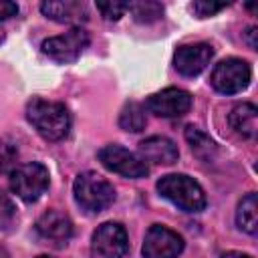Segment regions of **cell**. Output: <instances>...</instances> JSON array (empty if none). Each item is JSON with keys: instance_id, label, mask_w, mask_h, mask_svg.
<instances>
[{"instance_id": "cell-1", "label": "cell", "mask_w": 258, "mask_h": 258, "mask_svg": "<svg viewBox=\"0 0 258 258\" xmlns=\"http://www.w3.org/2000/svg\"><path fill=\"white\" fill-rule=\"evenodd\" d=\"M26 119L46 141H60L71 129V115L62 103L32 99L26 105Z\"/></svg>"}, {"instance_id": "cell-2", "label": "cell", "mask_w": 258, "mask_h": 258, "mask_svg": "<svg viewBox=\"0 0 258 258\" xmlns=\"http://www.w3.org/2000/svg\"><path fill=\"white\" fill-rule=\"evenodd\" d=\"M157 191L183 212H202L206 208V194L202 185L185 173H167L159 177Z\"/></svg>"}, {"instance_id": "cell-3", "label": "cell", "mask_w": 258, "mask_h": 258, "mask_svg": "<svg viewBox=\"0 0 258 258\" xmlns=\"http://www.w3.org/2000/svg\"><path fill=\"white\" fill-rule=\"evenodd\" d=\"M75 202L89 214H99L115 200V187L97 171H83L73 183Z\"/></svg>"}, {"instance_id": "cell-4", "label": "cell", "mask_w": 258, "mask_h": 258, "mask_svg": "<svg viewBox=\"0 0 258 258\" xmlns=\"http://www.w3.org/2000/svg\"><path fill=\"white\" fill-rule=\"evenodd\" d=\"M48 169L38 161H28L10 171V189L24 202H36L48 189Z\"/></svg>"}, {"instance_id": "cell-5", "label": "cell", "mask_w": 258, "mask_h": 258, "mask_svg": "<svg viewBox=\"0 0 258 258\" xmlns=\"http://www.w3.org/2000/svg\"><path fill=\"white\" fill-rule=\"evenodd\" d=\"M89 32L81 26L77 28H71L62 34H56V36H50L42 42V52L52 58L54 62H60V64H69V62H75L83 50L89 46Z\"/></svg>"}, {"instance_id": "cell-6", "label": "cell", "mask_w": 258, "mask_h": 258, "mask_svg": "<svg viewBox=\"0 0 258 258\" xmlns=\"http://www.w3.org/2000/svg\"><path fill=\"white\" fill-rule=\"evenodd\" d=\"M250 79H252L250 64L246 60L234 58V56L220 60L210 75L212 87L222 95H236V93L244 91L250 85Z\"/></svg>"}, {"instance_id": "cell-7", "label": "cell", "mask_w": 258, "mask_h": 258, "mask_svg": "<svg viewBox=\"0 0 258 258\" xmlns=\"http://www.w3.org/2000/svg\"><path fill=\"white\" fill-rule=\"evenodd\" d=\"M97 157L103 163V167H107L109 171L119 173L123 177H129V179H139L149 173L147 163L139 155H135L133 151H129L121 145H115V143L101 147Z\"/></svg>"}, {"instance_id": "cell-8", "label": "cell", "mask_w": 258, "mask_h": 258, "mask_svg": "<svg viewBox=\"0 0 258 258\" xmlns=\"http://www.w3.org/2000/svg\"><path fill=\"white\" fill-rule=\"evenodd\" d=\"M129 248L127 232L117 222L101 224L91 238V258H121Z\"/></svg>"}, {"instance_id": "cell-9", "label": "cell", "mask_w": 258, "mask_h": 258, "mask_svg": "<svg viewBox=\"0 0 258 258\" xmlns=\"http://www.w3.org/2000/svg\"><path fill=\"white\" fill-rule=\"evenodd\" d=\"M183 252V238L167 226L153 224L141 246L143 258H177Z\"/></svg>"}, {"instance_id": "cell-10", "label": "cell", "mask_w": 258, "mask_h": 258, "mask_svg": "<svg viewBox=\"0 0 258 258\" xmlns=\"http://www.w3.org/2000/svg\"><path fill=\"white\" fill-rule=\"evenodd\" d=\"M191 95L177 87H167L159 93H153L145 101V109L157 117H181L191 109Z\"/></svg>"}, {"instance_id": "cell-11", "label": "cell", "mask_w": 258, "mask_h": 258, "mask_svg": "<svg viewBox=\"0 0 258 258\" xmlns=\"http://www.w3.org/2000/svg\"><path fill=\"white\" fill-rule=\"evenodd\" d=\"M212 58H214V46L208 42L181 44L173 54V67L183 77H196L210 64Z\"/></svg>"}, {"instance_id": "cell-12", "label": "cell", "mask_w": 258, "mask_h": 258, "mask_svg": "<svg viewBox=\"0 0 258 258\" xmlns=\"http://www.w3.org/2000/svg\"><path fill=\"white\" fill-rule=\"evenodd\" d=\"M36 234L44 242H48L56 248H62L73 236V222L60 210H46L36 220Z\"/></svg>"}, {"instance_id": "cell-13", "label": "cell", "mask_w": 258, "mask_h": 258, "mask_svg": "<svg viewBox=\"0 0 258 258\" xmlns=\"http://www.w3.org/2000/svg\"><path fill=\"white\" fill-rule=\"evenodd\" d=\"M40 12L60 24H71L73 28L89 20V6L81 0H48L40 4Z\"/></svg>"}, {"instance_id": "cell-14", "label": "cell", "mask_w": 258, "mask_h": 258, "mask_svg": "<svg viewBox=\"0 0 258 258\" xmlns=\"http://www.w3.org/2000/svg\"><path fill=\"white\" fill-rule=\"evenodd\" d=\"M139 155L143 161H151L157 165H171L177 161L179 151L171 139L161 137V135H153V137H147L139 143Z\"/></svg>"}, {"instance_id": "cell-15", "label": "cell", "mask_w": 258, "mask_h": 258, "mask_svg": "<svg viewBox=\"0 0 258 258\" xmlns=\"http://www.w3.org/2000/svg\"><path fill=\"white\" fill-rule=\"evenodd\" d=\"M232 129L248 139H254L258 135V109L252 103H240L230 111L228 117Z\"/></svg>"}, {"instance_id": "cell-16", "label": "cell", "mask_w": 258, "mask_h": 258, "mask_svg": "<svg viewBox=\"0 0 258 258\" xmlns=\"http://www.w3.org/2000/svg\"><path fill=\"white\" fill-rule=\"evenodd\" d=\"M236 224L246 234H256L258 230V198L254 191L246 194L236 210Z\"/></svg>"}, {"instance_id": "cell-17", "label": "cell", "mask_w": 258, "mask_h": 258, "mask_svg": "<svg viewBox=\"0 0 258 258\" xmlns=\"http://www.w3.org/2000/svg\"><path fill=\"white\" fill-rule=\"evenodd\" d=\"M145 125H147L145 107L137 101L125 103L121 113H119V127L123 131H129V133H139V131L145 129Z\"/></svg>"}, {"instance_id": "cell-18", "label": "cell", "mask_w": 258, "mask_h": 258, "mask_svg": "<svg viewBox=\"0 0 258 258\" xmlns=\"http://www.w3.org/2000/svg\"><path fill=\"white\" fill-rule=\"evenodd\" d=\"M185 139H187L191 151H194L200 159H206V161H210V159L214 157L216 149H218L216 143H214V139H210V135H206L202 129H198V127H194V125H189V127L185 129Z\"/></svg>"}, {"instance_id": "cell-19", "label": "cell", "mask_w": 258, "mask_h": 258, "mask_svg": "<svg viewBox=\"0 0 258 258\" xmlns=\"http://www.w3.org/2000/svg\"><path fill=\"white\" fill-rule=\"evenodd\" d=\"M127 10L131 12L135 22L141 24H151L155 20H159L163 16V6L159 2L153 0H145V2H127Z\"/></svg>"}, {"instance_id": "cell-20", "label": "cell", "mask_w": 258, "mask_h": 258, "mask_svg": "<svg viewBox=\"0 0 258 258\" xmlns=\"http://www.w3.org/2000/svg\"><path fill=\"white\" fill-rule=\"evenodd\" d=\"M16 220V206L14 202L0 189V230H6Z\"/></svg>"}, {"instance_id": "cell-21", "label": "cell", "mask_w": 258, "mask_h": 258, "mask_svg": "<svg viewBox=\"0 0 258 258\" xmlns=\"http://www.w3.org/2000/svg\"><path fill=\"white\" fill-rule=\"evenodd\" d=\"M97 10L105 20H119L127 12V2H117V0L97 2Z\"/></svg>"}, {"instance_id": "cell-22", "label": "cell", "mask_w": 258, "mask_h": 258, "mask_svg": "<svg viewBox=\"0 0 258 258\" xmlns=\"http://www.w3.org/2000/svg\"><path fill=\"white\" fill-rule=\"evenodd\" d=\"M228 4L226 2H208V0H200V2H191L189 4V10L194 14H198L200 18H206V16H214L218 14L220 10H224Z\"/></svg>"}, {"instance_id": "cell-23", "label": "cell", "mask_w": 258, "mask_h": 258, "mask_svg": "<svg viewBox=\"0 0 258 258\" xmlns=\"http://www.w3.org/2000/svg\"><path fill=\"white\" fill-rule=\"evenodd\" d=\"M16 161V149L10 143L0 141V173L8 171Z\"/></svg>"}, {"instance_id": "cell-24", "label": "cell", "mask_w": 258, "mask_h": 258, "mask_svg": "<svg viewBox=\"0 0 258 258\" xmlns=\"http://www.w3.org/2000/svg\"><path fill=\"white\" fill-rule=\"evenodd\" d=\"M18 14V4L10 0H0V20H8Z\"/></svg>"}, {"instance_id": "cell-25", "label": "cell", "mask_w": 258, "mask_h": 258, "mask_svg": "<svg viewBox=\"0 0 258 258\" xmlns=\"http://www.w3.org/2000/svg\"><path fill=\"white\" fill-rule=\"evenodd\" d=\"M256 34H258L256 26H248V28H246V32H244V38H246V42H248V46H250V48H256V46H258Z\"/></svg>"}, {"instance_id": "cell-26", "label": "cell", "mask_w": 258, "mask_h": 258, "mask_svg": "<svg viewBox=\"0 0 258 258\" xmlns=\"http://www.w3.org/2000/svg\"><path fill=\"white\" fill-rule=\"evenodd\" d=\"M220 258H252L250 254L246 252H238V250H230V252H224Z\"/></svg>"}, {"instance_id": "cell-27", "label": "cell", "mask_w": 258, "mask_h": 258, "mask_svg": "<svg viewBox=\"0 0 258 258\" xmlns=\"http://www.w3.org/2000/svg\"><path fill=\"white\" fill-rule=\"evenodd\" d=\"M36 258H52V256H48V254H40V256H36Z\"/></svg>"}, {"instance_id": "cell-28", "label": "cell", "mask_w": 258, "mask_h": 258, "mask_svg": "<svg viewBox=\"0 0 258 258\" xmlns=\"http://www.w3.org/2000/svg\"><path fill=\"white\" fill-rule=\"evenodd\" d=\"M2 40H4V32L0 30V44H2Z\"/></svg>"}]
</instances>
